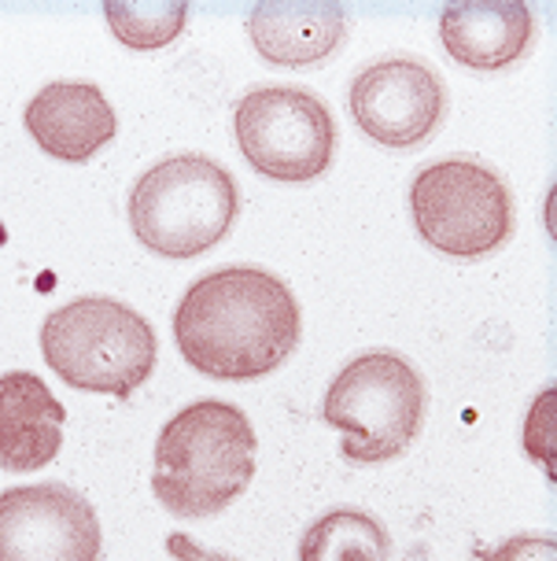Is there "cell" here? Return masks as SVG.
<instances>
[{
	"mask_svg": "<svg viewBox=\"0 0 557 561\" xmlns=\"http://www.w3.org/2000/svg\"><path fill=\"white\" fill-rule=\"evenodd\" d=\"M236 210L233 174L196 152L163 159L129 188V229L148 252L166 259L204 255L229 233Z\"/></svg>",
	"mask_w": 557,
	"mask_h": 561,
	"instance_id": "5",
	"label": "cell"
},
{
	"mask_svg": "<svg viewBox=\"0 0 557 561\" xmlns=\"http://www.w3.org/2000/svg\"><path fill=\"white\" fill-rule=\"evenodd\" d=\"M107 26L129 48H159L182 34L188 4H107Z\"/></svg>",
	"mask_w": 557,
	"mask_h": 561,
	"instance_id": "15",
	"label": "cell"
},
{
	"mask_svg": "<svg viewBox=\"0 0 557 561\" xmlns=\"http://www.w3.org/2000/svg\"><path fill=\"white\" fill-rule=\"evenodd\" d=\"M414 226L451 259H484L513 237L510 185L476 159H440L410 185Z\"/></svg>",
	"mask_w": 557,
	"mask_h": 561,
	"instance_id": "6",
	"label": "cell"
},
{
	"mask_svg": "<svg viewBox=\"0 0 557 561\" xmlns=\"http://www.w3.org/2000/svg\"><path fill=\"white\" fill-rule=\"evenodd\" d=\"M171 550H174L177 558H185V561H225V558L211 554V550L193 547V543H188V539H182V536H174V539H171Z\"/></svg>",
	"mask_w": 557,
	"mask_h": 561,
	"instance_id": "17",
	"label": "cell"
},
{
	"mask_svg": "<svg viewBox=\"0 0 557 561\" xmlns=\"http://www.w3.org/2000/svg\"><path fill=\"white\" fill-rule=\"evenodd\" d=\"M255 425L241 407L200 399L166 421L155 439L152 491L174 517H214L255 477Z\"/></svg>",
	"mask_w": 557,
	"mask_h": 561,
	"instance_id": "2",
	"label": "cell"
},
{
	"mask_svg": "<svg viewBox=\"0 0 557 561\" xmlns=\"http://www.w3.org/2000/svg\"><path fill=\"white\" fill-rule=\"evenodd\" d=\"M347 100L365 137L384 148H414L440 126L446 112V85L421 59L387 56L358 70Z\"/></svg>",
	"mask_w": 557,
	"mask_h": 561,
	"instance_id": "9",
	"label": "cell"
},
{
	"mask_svg": "<svg viewBox=\"0 0 557 561\" xmlns=\"http://www.w3.org/2000/svg\"><path fill=\"white\" fill-rule=\"evenodd\" d=\"M300 304L263 266H222L185 288L174 310L177 351L196 374L255 380L281 369L300 344Z\"/></svg>",
	"mask_w": 557,
	"mask_h": 561,
	"instance_id": "1",
	"label": "cell"
},
{
	"mask_svg": "<svg viewBox=\"0 0 557 561\" xmlns=\"http://www.w3.org/2000/svg\"><path fill=\"white\" fill-rule=\"evenodd\" d=\"M26 134L63 163H85L115 137V107L93 82H48L23 112Z\"/></svg>",
	"mask_w": 557,
	"mask_h": 561,
	"instance_id": "10",
	"label": "cell"
},
{
	"mask_svg": "<svg viewBox=\"0 0 557 561\" xmlns=\"http://www.w3.org/2000/svg\"><path fill=\"white\" fill-rule=\"evenodd\" d=\"M392 536L365 510H333L317 517L300 539V561H387Z\"/></svg>",
	"mask_w": 557,
	"mask_h": 561,
	"instance_id": "14",
	"label": "cell"
},
{
	"mask_svg": "<svg viewBox=\"0 0 557 561\" xmlns=\"http://www.w3.org/2000/svg\"><path fill=\"white\" fill-rule=\"evenodd\" d=\"M421 374L399 351H365L333 377L322 417L340 433V455L355 466H381L410 450L425 425Z\"/></svg>",
	"mask_w": 557,
	"mask_h": 561,
	"instance_id": "4",
	"label": "cell"
},
{
	"mask_svg": "<svg viewBox=\"0 0 557 561\" xmlns=\"http://www.w3.org/2000/svg\"><path fill=\"white\" fill-rule=\"evenodd\" d=\"M247 34L266 64L317 67L347 37V15L340 4H258Z\"/></svg>",
	"mask_w": 557,
	"mask_h": 561,
	"instance_id": "13",
	"label": "cell"
},
{
	"mask_svg": "<svg viewBox=\"0 0 557 561\" xmlns=\"http://www.w3.org/2000/svg\"><path fill=\"white\" fill-rule=\"evenodd\" d=\"M63 403L30 369L0 377V469L34 473L63 447Z\"/></svg>",
	"mask_w": 557,
	"mask_h": 561,
	"instance_id": "11",
	"label": "cell"
},
{
	"mask_svg": "<svg viewBox=\"0 0 557 561\" xmlns=\"http://www.w3.org/2000/svg\"><path fill=\"white\" fill-rule=\"evenodd\" d=\"M42 355L74 392L129 399L152 377L159 340L148 318L123 299L82 296L45 318Z\"/></svg>",
	"mask_w": 557,
	"mask_h": 561,
	"instance_id": "3",
	"label": "cell"
},
{
	"mask_svg": "<svg viewBox=\"0 0 557 561\" xmlns=\"http://www.w3.org/2000/svg\"><path fill=\"white\" fill-rule=\"evenodd\" d=\"M484 561H557L554 536H510L506 543L487 550Z\"/></svg>",
	"mask_w": 557,
	"mask_h": 561,
	"instance_id": "16",
	"label": "cell"
},
{
	"mask_svg": "<svg viewBox=\"0 0 557 561\" xmlns=\"http://www.w3.org/2000/svg\"><path fill=\"white\" fill-rule=\"evenodd\" d=\"M236 145L258 174L274 182H314L336 152L329 107L300 85H258L241 96L233 115Z\"/></svg>",
	"mask_w": 557,
	"mask_h": 561,
	"instance_id": "7",
	"label": "cell"
},
{
	"mask_svg": "<svg viewBox=\"0 0 557 561\" xmlns=\"http://www.w3.org/2000/svg\"><path fill=\"white\" fill-rule=\"evenodd\" d=\"M535 34L529 4H446L440 15L443 48L473 70H502L524 56Z\"/></svg>",
	"mask_w": 557,
	"mask_h": 561,
	"instance_id": "12",
	"label": "cell"
},
{
	"mask_svg": "<svg viewBox=\"0 0 557 561\" xmlns=\"http://www.w3.org/2000/svg\"><path fill=\"white\" fill-rule=\"evenodd\" d=\"M101 517L67 484L0 491V561H101Z\"/></svg>",
	"mask_w": 557,
	"mask_h": 561,
	"instance_id": "8",
	"label": "cell"
}]
</instances>
